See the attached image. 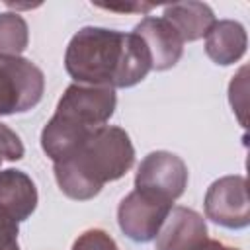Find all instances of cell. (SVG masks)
Segmentation results:
<instances>
[{"mask_svg": "<svg viewBox=\"0 0 250 250\" xmlns=\"http://www.w3.org/2000/svg\"><path fill=\"white\" fill-rule=\"evenodd\" d=\"M0 164H2V158H0Z\"/></svg>", "mask_w": 250, "mask_h": 250, "instance_id": "19", "label": "cell"}, {"mask_svg": "<svg viewBox=\"0 0 250 250\" xmlns=\"http://www.w3.org/2000/svg\"><path fill=\"white\" fill-rule=\"evenodd\" d=\"M195 250H240V248H236V246H229V244H225V242H221V240L207 238V240H203Z\"/></svg>", "mask_w": 250, "mask_h": 250, "instance_id": "18", "label": "cell"}, {"mask_svg": "<svg viewBox=\"0 0 250 250\" xmlns=\"http://www.w3.org/2000/svg\"><path fill=\"white\" fill-rule=\"evenodd\" d=\"M133 33L143 39L152 70H168L182 59L184 39L168 20L146 16L133 27Z\"/></svg>", "mask_w": 250, "mask_h": 250, "instance_id": "8", "label": "cell"}, {"mask_svg": "<svg viewBox=\"0 0 250 250\" xmlns=\"http://www.w3.org/2000/svg\"><path fill=\"white\" fill-rule=\"evenodd\" d=\"M29 29L18 12H0V55L20 57L27 49Z\"/></svg>", "mask_w": 250, "mask_h": 250, "instance_id": "13", "label": "cell"}, {"mask_svg": "<svg viewBox=\"0 0 250 250\" xmlns=\"http://www.w3.org/2000/svg\"><path fill=\"white\" fill-rule=\"evenodd\" d=\"M64 68L74 84L131 88L152 70L150 55L137 33L86 25L66 45Z\"/></svg>", "mask_w": 250, "mask_h": 250, "instance_id": "1", "label": "cell"}, {"mask_svg": "<svg viewBox=\"0 0 250 250\" xmlns=\"http://www.w3.org/2000/svg\"><path fill=\"white\" fill-rule=\"evenodd\" d=\"M72 250H119V246L104 229H88L78 234Z\"/></svg>", "mask_w": 250, "mask_h": 250, "instance_id": "14", "label": "cell"}, {"mask_svg": "<svg viewBox=\"0 0 250 250\" xmlns=\"http://www.w3.org/2000/svg\"><path fill=\"white\" fill-rule=\"evenodd\" d=\"M23 154H25V148L20 135L14 129H10L6 123H0V158L16 162V160H21Z\"/></svg>", "mask_w": 250, "mask_h": 250, "instance_id": "15", "label": "cell"}, {"mask_svg": "<svg viewBox=\"0 0 250 250\" xmlns=\"http://www.w3.org/2000/svg\"><path fill=\"white\" fill-rule=\"evenodd\" d=\"M135 164V146L125 129L104 125L96 129L68 158L55 162L59 189L74 199L96 197L107 182L123 178Z\"/></svg>", "mask_w": 250, "mask_h": 250, "instance_id": "2", "label": "cell"}, {"mask_svg": "<svg viewBox=\"0 0 250 250\" xmlns=\"http://www.w3.org/2000/svg\"><path fill=\"white\" fill-rule=\"evenodd\" d=\"M164 20H168L180 37L186 41H197L207 35L217 21L213 10L203 2H176L164 8Z\"/></svg>", "mask_w": 250, "mask_h": 250, "instance_id": "12", "label": "cell"}, {"mask_svg": "<svg viewBox=\"0 0 250 250\" xmlns=\"http://www.w3.org/2000/svg\"><path fill=\"white\" fill-rule=\"evenodd\" d=\"M188 178V166L178 154L168 150H154L141 160L135 174V189L176 201L180 195H184Z\"/></svg>", "mask_w": 250, "mask_h": 250, "instance_id": "7", "label": "cell"}, {"mask_svg": "<svg viewBox=\"0 0 250 250\" xmlns=\"http://www.w3.org/2000/svg\"><path fill=\"white\" fill-rule=\"evenodd\" d=\"M18 234V223L0 215V250H20Z\"/></svg>", "mask_w": 250, "mask_h": 250, "instance_id": "16", "label": "cell"}, {"mask_svg": "<svg viewBox=\"0 0 250 250\" xmlns=\"http://www.w3.org/2000/svg\"><path fill=\"white\" fill-rule=\"evenodd\" d=\"M174 201L160 195L133 189L117 207V225L121 232L133 242H150L158 234Z\"/></svg>", "mask_w": 250, "mask_h": 250, "instance_id": "5", "label": "cell"}, {"mask_svg": "<svg viewBox=\"0 0 250 250\" xmlns=\"http://www.w3.org/2000/svg\"><path fill=\"white\" fill-rule=\"evenodd\" d=\"M117 96L107 86L70 84L41 131V148L55 162L68 158L96 129L113 115Z\"/></svg>", "mask_w": 250, "mask_h": 250, "instance_id": "3", "label": "cell"}, {"mask_svg": "<svg viewBox=\"0 0 250 250\" xmlns=\"http://www.w3.org/2000/svg\"><path fill=\"white\" fill-rule=\"evenodd\" d=\"M39 201L33 180L16 168L0 170V215L16 223L31 217Z\"/></svg>", "mask_w": 250, "mask_h": 250, "instance_id": "10", "label": "cell"}, {"mask_svg": "<svg viewBox=\"0 0 250 250\" xmlns=\"http://www.w3.org/2000/svg\"><path fill=\"white\" fill-rule=\"evenodd\" d=\"M207 238L205 219L189 207L176 205L154 236V250H195Z\"/></svg>", "mask_w": 250, "mask_h": 250, "instance_id": "9", "label": "cell"}, {"mask_svg": "<svg viewBox=\"0 0 250 250\" xmlns=\"http://www.w3.org/2000/svg\"><path fill=\"white\" fill-rule=\"evenodd\" d=\"M205 217L215 225L240 230L250 223V199H248V182L244 176H223L215 180L203 199Z\"/></svg>", "mask_w": 250, "mask_h": 250, "instance_id": "6", "label": "cell"}, {"mask_svg": "<svg viewBox=\"0 0 250 250\" xmlns=\"http://www.w3.org/2000/svg\"><path fill=\"white\" fill-rule=\"evenodd\" d=\"M98 8L109 10V12H135V14H146L154 6L152 4H143V2H133V4H96Z\"/></svg>", "mask_w": 250, "mask_h": 250, "instance_id": "17", "label": "cell"}, {"mask_svg": "<svg viewBox=\"0 0 250 250\" xmlns=\"http://www.w3.org/2000/svg\"><path fill=\"white\" fill-rule=\"evenodd\" d=\"M248 47V35L240 21L236 20H219L211 25L205 35V53L207 57L221 66L238 62Z\"/></svg>", "mask_w": 250, "mask_h": 250, "instance_id": "11", "label": "cell"}, {"mask_svg": "<svg viewBox=\"0 0 250 250\" xmlns=\"http://www.w3.org/2000/svg\"><path fill=\"white\" fill-rule=\"evenodd\" d=\"M45 92L43 70L23 57L0 55V117L33 109Z\"/></svg>", "mask_w": 250, "mask_h": 250, "instance_id": "4", "label": "cell"}]
</instances>
